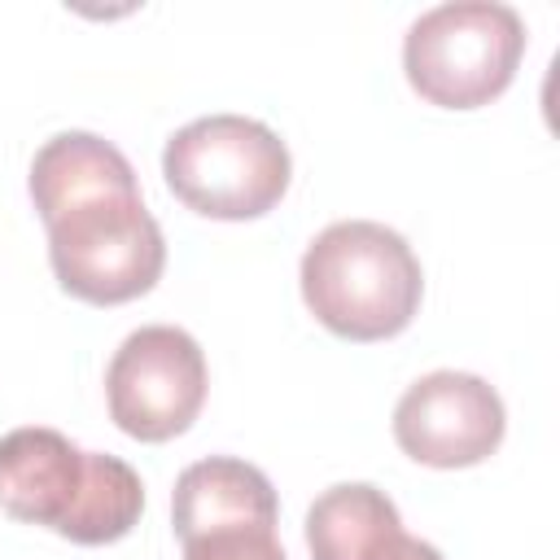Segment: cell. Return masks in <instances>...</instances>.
<instances>
[{"label":"cell","mask_w":560,"mask_h":560,"mask_svg":"<svg viewBox=\"0 0 560 560\" xmlns=\"http://www.w3.org/2000/svg\"><path fill=\"white\" fill-rule=\"evenodd\" d=\"M420 258L385 223H328L302 254V298L311 315L346 341H385L402 332L420 311Z\"/></svg>","instance_id":"1"},{"label":"cell","mask_w":560,"mask_h":560,"mask_svg":"<svg viewBox=\"0 0 560 560\" xmlns=\"http://www.w3.org/2000/svg\"><path fill=\"white\" fill-rule=\"evenodd\" d=\"M162 175L188 210L236 223L267 214L284 197L293 162L267 122L245 114H210L166 140Z\"/></svg>","instance_id":"2"},{"label":"cell","mask_w":560,"mask_h":560,"mask_svg":"<svg viewBox=\"0 0 560 560\" xmlns=\"http://www.w3.org/2000/svg\"><path fill=\"white\" fill-rule=\"evenodd\" d=\"M525 57V22L499 0H451L420 13L402 39L407 83L442 109L490 105Z\"/></svg>","instance_id":"3"},{"label":"cell","mask_w":560,"mask_h":560,"mask_svg":"<svg viewBox=\"0 0 560 560\" xmlns=\"http://www.w3.org/2000/svg\"><path fill=\"white\" fill-rule=\"evenodd\" d=\"M44 228L57 284L92 306H118L149 293L166 267V241L140 188L79 201Z\"/></svg>","instance_id":"4"},{"label":"cell","mask_w":560,"mask_h":560,"mask_svg":"<svg viewBox=\"0 0 560 560\" xmlns=\"http://www.w3.org/2000/svg\"><path fill=\"white\" fill-rule=\"evenodd\" d=\"M105 398L114 424L127 438H179L206 402V354L184 328H136L109 359Z\"/></svg>","instance_id":"5"},{"label":"cell","mask_w":560,"mask_h":560,"mask_svg":"<svg viewBox=\"0 0 560 560\" xmlns=\"http://www.w3.org/2000/svg\"><path fill=\"white\" fill-rule=\"evenodd\" d=\"M508 416L494 385L472 372H429L394 407V442L429 468H472L503 442Z\"/></svg>","instance_id":"6"},{"label":"cell","mask_w":560,"mask_h":560,"mask_svg":"<svg viewBox=\"0 0 560 560\" xmlns=\"http://www.w3.org/2000/svg\"><path fill=\"white\" fill-rule=\"evenodd\" d=\"M83 451L44 424H26L0 438V508L13 521L57 529L79 494Z\"/></svg>","instance_id":"7"},{"label":"cell","mask_w":560,"mask_h":560,"mask_svg":"<svg viewBox=\"0 0 560 560\" xmlns=\"http://www.w3.org/2000/svg\"><path fill=\"white\" fill-rule=\"evenodd\" d=\"M276 516H280V503L262 468L232 459V455H210V459L188 464L171 494V521H175L179 542L228 529V525L276 529Z\"/></svg>","instance_id":"8"},{"label":"cell","mask_w":560,"mask_h":560,"mask_svg":"<svg viewBox=\"0 0 560 560\" xmlns=\"http://www.w3.org/2000/svg\"><path fill=\"white\" fill-rule=\"evenodd\" d=\"M127 188H136L131 162L92 131H57L31 162V201L44 223H52L61 210L79 201Z\"/></svg>","instance_id":"9"},{"label":"cell","mask_w":560,"mask_h":560,"mask_svg":"<svg viewBox=\"0 0 560 560\" xmlns=\"http://www.w3.org/2000/svg\"><path fill=\"white\" fill-rule=\"evenodd\" d=\"M398 538L402 521L394 499L368 481H341L306 512L311 560H381Z\"/></svg>","instance_id":"10"},{"label":"cell","mask_w":560,"mask_h":560,"mask_svg":"<svg viewBox=\"0 0 560 560\" xmlns=\"http://www.w3.org/2000/svg\"><path fill=\"white\" fill-rule=\"evenodd\" d=\"M140 508H144L140 472L118 455L83 451V481H79V494H74L66 521L57 525V534L79 547L118 542L140 521Z\"/></svg>","instance_id":"11"},{"label":"cell","mask_w":560,"mask_h":560,"mask_svg":"<svg viewBox=\"0 0 560 560\" xmlns=\"http://www.w3.org/2000/svg\"><path fill=\"white\" fill-rule=\"evenodd\" d=\"M184 560H284L271 525H228L184 542Z\"/></svg>","instance_id":"12"},{"label":"cell","mask_w":560,"mask_h":560,"mask_svg":"<svg viewBox=\"0 0 560 560\" xmlns=\"http://www.w3.org/2000/svg\"><path fill=\"white\" fill-rule=\"evenodd\" d=\"M381 560H442V551L433 547V542H424V538H411V534H402Z\"/></svg>","instance_id":"13"}]
</instances>
